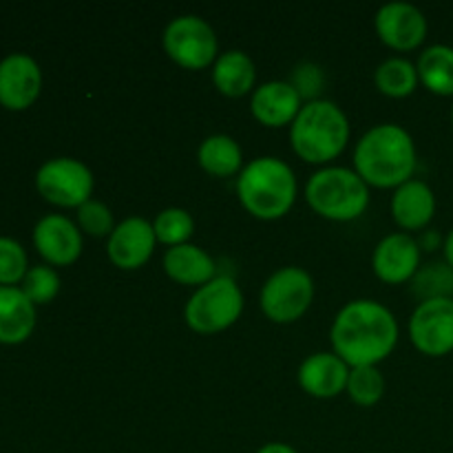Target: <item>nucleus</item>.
Instances as JSON below:
<instances>
[{
    "mask_svg": "<svg viewBox=\"0 0 453 453\" xmlns=\"http://www.w3.org/2000/svg\"><path fill=\"white\" fill-rule=\"evenodd\" d=\"M330 341L349 367H376L396 348L398 323L383 303L358 299L336 314Z\"/></svg>",
    "mask_w": 453,
    "mask_h": 453,
    "instance_id": "obj_1",
    "label": "nucleus"
},
{
    "mask_svg": "<svg viewBox=\"0 0 453 453\" xmlns=\"http://www.w3.org/2000/svg\"><path fill=\"white\" fill-rule=\"evenodd\" d=\"M354 171L367 186L398 188L416 171L414 140L398 124L370 128L354 149Z\"/></svg>",
    "mask_w": 453,
    "mask_h": 453,
    "instance_id": "obj_2",
    "label": "nucleus"
},
{
    "mask_svg": "<svg viewBox=\"0 0 453 453\" xmlns=\"http://www.w3.org/2000/svg\"><path fill=\"white\" fill-rule=\"evenodd\" d=\"M237 197L257 219H281L295 206L296 177L279 157H257L239 173Z\"/></svg>",
    "mask_w": 453,
    "mask_h": 453,
    "instance_id": "obj_3",
    "label": "nucleus"
},
{
    "mask_svg": "<svg viewBox=\"0 0 453 453\" xmlns=\"http://www.w3.org/2000/svg\"><path fill=\"white\" fill-rule=\"evenodd\" d=\"M292 150L308 164H327L339 157L349 142V122L330 100L303 104L290 127Z\"/></svg>",
    "mask_w": 453,
    "mask_h": 453,
    "instance_id": "obj_4",
    "label": "nucleus"
},
{
    "mask_svg": "<svg viewBox=\"0 0 453 453\" xmlns=\"http://www.w3.org/2000/svg\"><path fill=\"white\" fill-rule=\"evenodd\" d=\"M305 199L326 219L352 221L370 206V186L349 168H321L305 184Z\"/></svg>",
    "mask_w": 453,
    "mask_h": 453,
    "instance_id": "obj_5",
    "label": "nucleus"
},
{
    "mask_svg": "<svg viewBox=\"0 0 453 453\" xmlns=\"http://www.w3.org/2000/svg\"><path fill=\"white\" fill-rule=\"evenodd\" d=\"M243 312V295L228 277H215L197 288L184 310L186 326L197 334H217L237 323Z\"/></svg>",
    "mask_w": 453,
    "mask_h": 453,
    "instance_id": "obj_6",
    "label": "nucleus"
},
{
    "mask_svg": "<svg viewBox=\"0 0 453 453\" xmlns=\"http://www.w3.org/2000/svg\"><path fill=\"white\" fill-rule=\"evenodd\" d=\"M314 299V281L303 268L288 265L277 270L261 288L259 303L273 323H295L308 312Z\"/></svg>",
    "mask_w": 453,
    "mask_h": 453,
    "instance_id": "obj_7",
    "label": "nucleus"
},
{
    "mask_svg": "<svg viewBox=\"0 0 453 453\" xmlns=\"http://www.w3.org/2000/svg\"><path fill=\"white\" fill-rule=\"evenodd\" d=\"M164 51L175 65L202 71L215 65L219 56L215 29L199 16H180L164 31Z\"/></svg>",
    "mask_w": 453,
    "mask_h": 453,
    "instance_id": "obj_8",
    "label": "nucleus"
},
{
    "mask_svg": "<svg viewBox=\"0 0 453 453\" xmlns=\"http://www.w3.org/2000/svg\"><path fill=\"white\" fill-rule=\"evenodd\" d=\"M35 188L53 206L80 208L91 199L93 173L80 159L53 157L35 173Z\"/></svg>",
    "mask_w": 453,
    "mask_h": 453,
    "instance_id": "obj_9",
    "label": "nucleus"
},
{
    "mask_svg": "<svg viewBox=\"0 0 453 453\" xmlns=\"http://www.w3.org/2000/svg\"><path fill=\"white\" fill-rule=\"evenodd\" d=\"M410 339L420 354L432 358L453 352V299L418 303L410 319Z\"/></svg>",
    "mask_w": 453,
    "mask_h": 453,
    "instance_id": "obj_10",
    "label": "nucleus"
},
{
    "mask_svg": "<svg viewBox=\"0 0 453 453\" xmlns=\"http://www.w3.org/2000/svg\"><path fill=\"white\" fill-rule=\"evenodd\" d=\"M42 91V71L27 53H9L0 60V106L27 111Z\"/></svg>",
    "mask_w": 453,
    "mask_h": 453,
    "instance_id": "obj_11",
    "label": "nucleus"
},
{
    "mask_svg": "<svg viewBox=\"0 0 453 453\" xmlns=\"http://www.w3.org/2000/svg\"><path fill=\"white\" fill-rule=\"evenodd\" d=\"M380 42L396 51H414L427 38V18L410 3H388L376 13Z\"/></svg>",
    "mask_w": 453,
    "mask_h": 453,
    "instance_id": "obj_12",
    "label": "nucleus"
},
{
    "mask_svg": "<svg viewBox=\"0 0 453 453\" xmlns=\"http://www.w3.org/2000/svg\"><path fill=\"white\" fill-rule=\"evenodd\" d=\"M155 243H157V237H155L153 224L142 217H128L122 224L115 226L106 243V252L115 268L137 270L153 257Z\"/></svg>",
    "mask_w": 453,
    "mask_h": 453,
    "instance_id": "obj_13",
    "label": "nucleus"
},
{
    "mask_svg": "<svg viewBox=\"0 0 453 453\" xmlns=\"http://www.w3.org/2000/svg\"><path fill=\"white\" fill-rule=\"evenodd\" d=\"M372 265L376 277L389 286L411 281L420 270V243L405 233L388 234L374 248Z\"/></svg>",
    "mask_w": 453,
    "mask_h": 453,
    "instance_id": "obj_14",
    "label": "nucleus"
},
{
    "mask_svg": "<svg viewBox=\"0 0 453 453\" xmlns=\"http://www.w3.org/2000/svg\"><path fill=\"white\" fill-rule=\"evenodd\" d=\"M34 246L49 265H71L82 255V233L65 215H47L35 224Z\"/></svg>",
    "mask_w": 453,
    "mask_h": 453,
    "instance_id": "obj_15",
    "label": "nucleus"
},
{
    "mask_svg": "<svg viewBox=\"0 0 453 453\" xmlns=\"http://www.w3.org/2000/svg\"><path fill=\"white\" fill-rule=\"evenodd\" d=\"M303 109L299 91L290 82L283 80H270L255 88L250 97V111L259 124L268 128H281L296 119L299 111Z\"/></svg>",
    "mask_w": 453,
    "mask_h": 453,
    "instance_id": "obj_16",
    "label": "nucleus"
},
{
    "mask_svg": "<svg viewBox=\"0 0 453 453\" xmlns=\"http://www.w3.org/2000/svg\"><path fill=\"white\" fill-rule=\"evenodd\" d=\"M352 367L334 352H319L305 358L299 367V385L314 398H334L345 392Z\"/></svg>",
    "mask_w": 453,
    "mask_h": 453,
    "instance_id": "obj_17",
    "label": "nucleus"
},
{
    "mask_svg": "<svg viewBox=\"0 0 453 453\" xmlns=\"http://www.w3.org/2000/svg\"><path fill=\"white\" fill-rule=\"evenodd\" d=\"M392 215L403 230H423L436 215V195L425 181H405L392 197Z\"/></svg>",
    "mask_w": 453,
    "mask_h": 453,
    "instance_id": "obj_18",
    "label": "nucleus"
},
{
    "mask_svg": "<svg viewBox=\"0 0 453 453\" xmlns=\"http://www.w3.org/2000/svg\"><path fill=\"white\" fill-rule=\"evenodd\" d=\"M35 327V305L16 286H0V343L20 345Z\"/></svg>",
    "mask_w": 453,
    "mask_h": 453,
    "instance_id": "obj_19",
    "label": "nucleus"
},
{
    "mask_svg": "<svg viewBox=\"0 0 453 453\" xmlns=\"http://www.w3.org/2000/svg\"><path fill=\"white\" fill-rule=\"evenodd\" d=\"M164 270L168 277L181 286H206L215 279V261L202 248L193 243L168 248L164 255Z\"/></svg>",
    "mask_w": 453,
    "mask_h": 453,
    "instance_id": "obj_20",
    "label": "nucleus"
},
{
    "mask_svg": "<svg viewBox=\"0 0 453 453\" xmlns=\"http://www.w3.org/2000/svg\"><path fill=\"white\" fill-rule=\"evenodd\" d=\"M257 69L250 56L239 49L221 53L212 65V82L226 97H243L255 88Z\"/></svg>",
    "mask_w": 453,
    "mask_h": 453,
    "instance_id": "obj_21",
    "label": "nucleus"
},
{
    "mask_svg": "<svg viewBox=\"0 0 453 453\" xmlns=\"http://www.w3.org/2000/svg\"><path fill=\"white\" fill-rule=\"evenodd\" d=\"M416 71L427 91L442 97L453 96V47L447 44L427 47L420 53Z\"/></svg>",
    "mask_w": 453,
    "mask_h": 453,
    "instance_id": "obj_22",
    "label": "nucleus"
},
{
    "mask_svg": "<svg viewBox=\"0 0 453 453\" xmlns=\"http://www.w3.org/2000/svg\"><path fill=\"white\" fill-rule=\"evenodd\" d=\"M199 166L215 177H233L242 173L243 155L237 142L230 135H211L197 150Z\"/></svg>",
    "mask_w": 453,
    "mask_h": 453,
    "instance_id": "obj_23",
    "label": "nucleus"
},
{
    "mask_svg": "<svg viewBox=\"0 0 453 453\" xmlns=\"http://www.w3.org/2000/svg\"><path fill=\"white\" fill-rule=\"evenodd\" d=\"M376 88L388 97H407L418 87V71L405 58H388L374 73Z\"/></svg>",
    "mask_w": 453,
    "mask_h": 453,
    "instance_id": "obj_24",
    "label": "nucleus"
},
{
    "mask_svg": "<svg viewBox=\"0 0 453 453\" xmlns=\"http://www.w3.org/2000/svg\"><path fill=\"white\" fill-rule=\"evenodd\" d=\"M411 281V290L420 303L432 299H453V268L449 264H427Z\"/></svg>",
    "mask_w": 453,
    "mask_h": 453,
    "instance_id": "obj_25",
    "label": "nucleus"
},
{
    "mask_svg": "<svg viewBox=\"0 0 453 453\" xmlns=\"http://www.w3.org/2000/svg\"><path fill=\"white\" fill-rule=\"evenodd\" d=\"M153 230L157 242L164 243V246H184L195 233L193 215L184 208H166V211L155 217Z\"/></svg>",
    "mask_w": 453,
    "mask_h": 453,
    "instance_id": "obj_26",
    "label": "nucleus"
},
{
    "mask_svg": "<svg viewBox=\"0 0 453 453\" xmlns=\"http://www.w3.org/2000/svg\"><path fill=\"white\" fill-rule=\"evenodd\" d=\"M345 392L358 407H372L383 398L385 379L379 367H352Z\"/></svg>",
    "mask_w": 453,
    "mask_h": 453,
    "instance_id": "obj_27",
    "label": "nucleus"
},
{
    "mask_svg": "<svg viewBox=\"0 0 453 453\" xmlns=\"http://www.w3.org/2000/svg\"><path fill=\"white\" fill-rule=\"evenodd\" d=\"M20 290L34 305H47L60 292V277L51 265H34L22 279Z\"/></svg>",
    "mask_w": 453,
    "mask_h": 453,
    "instance_id": "obj_28",
    "label": "nucleus"
},
{
    "mask_svg": "<svg viewBox=\"0 0 453 453\" xmlns=\"http://www.w3.org/2000/svg\"><path fill=\"white\" fill-rule=\"evenodd\" d=\"M29 273L27 252L16 239L0 237V286H16L22 283L25 274Z\"/></svg>",
    "mask_w": 453,
    "mask_h": 453,
    "instance_id": "obj_29",
    "label": "nucleus"
},
{
    "mask_svg": "<svg viewBox=\"0 0 453 453\" xmlns=\"http://www.w3.org/2000/svg\"><path fill=\"white\" fill-rule=\"evenodd\" d=\"M78 224L80 230L91 234V237H111L115 230L113 212L109 211V206L96 202V199H88L87 203L78 208Z\"/></svg>",
    "mask_w": 453,
    "mask_h": 453,
    "instance_id": "obj_30",
    "label": "nucleus"
},
{
    "mask_svg": "<svg viewBox=\"0 0 453 453\" xmlns=\"http://www.w3.org/2000/svg\"><path fill=\"white\" fill-rule=\"evenodd\" d=\"M290 84L299 91L301 100H319L317 96L323 91V71L317 65L303 62V65H299L295 69Z\"/></svg>",
    "mask_w": 453,
    "mask_h": 453,
    "instance_id": "obj_31",
    "label": "nucleus"
},
{
    "mask_svg": "<svg viewBox=\"0 0 453 453\" xmlns=\"http://www.w3.org/2000/svg\"><path fill=\"white\" fill-rule=\"evenodd\" d=\"M257 453H299L295 447L286 445V442H268V445L261 447Z\"/></svg>",
    "mask_w": 453,
    "mask_h": 453,
    "instance_id": "obj_32",
    "label": "nucleus"
},
{
    "mask_svg": "<svg viewBox=\"0 0 453 453\" xmlns=\"http://www.w3.org/2000/svg\"><path fill=\"white\" fill-rule=\"evenodd\" d=\"M445 259H447V264L453 268V230L447 234V239H445Z\"/></svg>",
    "mask_w": 453,
    "mask_h": 453,
    "instance_id": "obj_33",
    "label": "nucleus"
},
{
    "mask_svg": "<svg viewBox=\"0 0 453 453\" xmlns=\"http://www.w3.org/2000/svg\"><path fill=\"white\" fill-rule=\"evenodd\" d=\"M451 122H453V109H451Z\"/></svg>",
    "mask_w": 453,
    "mask_h": 453,
    "instance_id": "obj_34",
    "label": "nucleus"
}]
</instances>
